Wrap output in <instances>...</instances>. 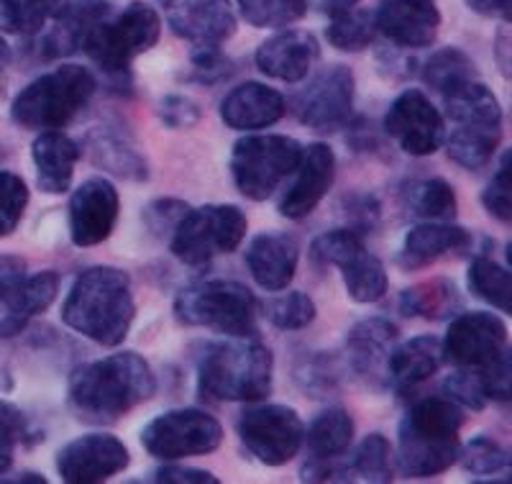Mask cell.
<instances>
[{"label":"cell","instance_id":"1","mask_svg":"<svg viewBox=\"0 0 512 484\" xmlns=\"http://www.w3.org/2000/svg\"><path fill=\"white\" fill-rule=\"evenodd\" d=\"M157 392V377L136 351L103 356L72 372L67 403L82 423H113Z\"/></svg>","mask_w":512,"mask_h":484},{"label":"cell","instance_id":"2","mask_svg":"<svg viewBox=\"0 0 512 484\" xmlns=\"http://www.w3.org/2000/svg\"><path fill=\"white\" fill-rule=\"evenodd\" d=\"M136 318L131 277L116 267H90L75 280L62 305V321L85 339L113 349L126 341Z\"/></svg>","mask_w":512,"mask_h":484},{"label":"cell","instance_id":"3","mask_svg":"<svg viewBox=\"0 0 512 484\" xmlns=\"http://www.w3.org/2000/svg\"><path fill=\"white\" fill-rule=\"evenodd\" d=\"M461 405L448 397H423L397 428V467L405 477L425 479L446 472L459 461Z\"/></svg>","mask_w":512,"mask_h":484},{"label":"cell","instance_id":"4","mask_svg":"<svg viewBox=\"0 0 512 484\" xmlns=\"http://www.w3.org/2000/svg\"><path fill=\"white\" fill-rule=\"evenodd\" d=\"M272 351L251 336L210 346L198 364V392L216 403H259L272 392Z\"/></svg>","mask_w":512,"mask_h":484},{"label":"cell","instance_id":"5","mask_svg":"<svg viewBox=\"0 0 512 484\" xmlns=\"http://www.w3.org/2000/svg\"><path fill=\"white\" fill-rule=\"evenodd\" d=\"M446 116L454 121L448 157L464 170H482L502 141V108L482 80L443 95Z\"/></svg>","mask_w":512,"mask_h":484},{"label":"cell","instance_id":"6","mask_svg":"<svg viewBox=\"0 0 512 484\" xmlns=\"http://www.w3.org/2000/svg\"><path fill=\"white\" fill-rule=\"evenodd\" d=\"M95 75L82 65H62L36 77L11 103V118L21 129H62L95 95Z\"/></svg>","mask_w":512,"mask_h":484},{"label":"cell","instance_id":"7","mask_svg":"<svg viewBox=\"0 0 512 484\" xmlns=\"http://www.w3.org/2000/svg\"><path fill=\"white\" fill-rule=\"evenodd\" d=\"M162 34V21L144 0L128 3L118 16H105L82 39V49L108 75H128V65L149 52Z\"/></svg>","mask_w":512,"mask_h":484},{"label":"cell","instance_id":"8","mask_svg":"<svg viewBox=\"0 0 512 484\" xmlns=\"http://www.w3.org/2000/svg\"><path fill=\"white\" fill-rule=\"evenodd\" d=\"M175 315L185 326L208 328L223 336H251L259 303L241 282H198L177 295Z\"/></svg>","mask_w":512,"mask_h":484},{"label":"cell","instance_id":"9","mask_svg":"<svg viewBox=\"0 0 512 484\" xmlns=\"http://www.w3.org/2000/svg\"><path fill=\"white\" fill-rule=\"evenodd\" d=\"M303 159V144L292 136H244L231 149V175L249 200H267Z\"/></svg>","mask_w":512,"mask_h":484},{"label":"cell","instance_id":"10","mask_svg":"<svg viewBox=\"0 0 512 484\" xmlns=\"http://www.w3.org/2000/svg\"><path fill=\"white\" fill-rule=\"evenodd\" d=\"M246 236V216L236 205L190 208L172 228V254L187 267H205L210 259L231 254Z\"/></svg>","mask_w":512,"mask_h":484},{"label":"cell","instance_id":"11","mask_svg":"<svg viewBox=\"0 0 512 484\" xmlns=\"http://www.w3.org/2000/svg\"><path fill=\"white\" fill-rule=\"evenodd\" d=\"M223 426L216 415L198 408L167 410L141 431V446L159 461H180L187 456H205L221 449Z\"/></svg>","mask_w":512,"mask_h":484},{"label":"cell","instance_id":"12","mask_svg":"<svg viewBox=\"0 0 512 484\" xmlns=\"http://www.w3.org/2000/svg\"><path fill=\"white\" fill-rule=\"evenodd\" d=\"M241 444L267 467H285L305 444V428L297 410L287 405H254L236 423Z\"/></svg>","mask_w":512,"mask_h":484},{"label":"cell","instance_id":"13","mask_svg":"<svg viewBox=\"0 0 512 484\" xmlns=\"http://www.w3.org/2000/svg\"><path fill=\"white\" fill-rule=\"evenodd\" d=\"M297 121L320 134L349 126L354 118V72L349 65H331L295 98Z\"/></svg>","mask_w":512,"mask_h":484},{"label":"cell","instance_id":"14","mask_svg":"<svg viewBox=\"0 0 512 484\" xmlns=\"http://www.w3.org/2000/svg\"><path fill=\"white\" fill-rule=\"evenodd\" d=\"M510 354L507 326L495 313H459L443 339V359L459 369H487Z\"/></svg>","mask_w":512,"mask_h":484},{"label":"cell","instance_id":"15","mask_svg":"<svg viewBox=\"0 0 512 484\" xmlns=\"http://www.w3.org/2000/svg\"><path fill=\"white\" fill-rule=\"evenodd\" d=\"M384 129L410 157H431L446 139V123L433 100L420 90H402L384 116Z\"/></svg>","mask_w":512,"mask_h":484},{"label":"cell","instance_id":"16","mask_svg":"<svg viewBox=\"0 0 512 484\" xmlns=\"http://www.w3.org/2000/svg\"><path fill=\"white\" fill-rule=\"evenodd\" d=\"M128 461L131 456L121 438L111 433H88L59 449L57 472L67 484H98L121 474Z\"/></svg>","mask_w":512,"mask_h":484},{"label":"cell","instance_id":"17","mask_svg":"<svg viewBox=\"0 0 512 484\" xmlns=\"http://www.w3.org/2000/svg\"><path fill=\"white\" fill-rule=\"evenodd\" d=\"M59 275L52 269L36 275L0 277V339H13L26 331L36 315H41L57 300Z\"/></svg>","mask_w":512,"mask_h":484},{"label":"cell","instance_id":"18","mask_svg":"<svg viewBox=\"0 0 512 484\" xmlns=\"http://www.w3.org/2000/svg\"><path fill=\"white\" fill-rule=\"evenodd\" d=\"M121 213V198L113 182L105 177H90L72 193L67 205L70 239L77 246H98L113 234Z\"/></svg>","mask_w":512,"mask_h":484},{"label":"cell","instance_id":"19","mask_svg":"<svg viewBox=\"0 0 512 484\" xmlns=\"http://www.w3.org/2000/svg\"><path fill=\"white\" fill-rule=\"evenodd\" d=\"M169 29L192 47H221L236 34L231 0H159Z\"/></svg>","mask_w":512,"mask_h":484},{"label":"cell","instance_id":"20","mask_svg":"<svg viewBox=\"0 0 512 484\" xmlns=\"http://www.w3.org/2000/svg\"><path fill=\"white\" fill-rule=\"evenodd\" d=\"M377 34L400 49H425L436 41L441 11L436 0H382L374 11Z\"/></svg>","mask_w":512,"mask_h":484},{"label":"cell","instance_id":"21","mask_svg":"<svg viewBox=\"0 0 512 484\" xmlns=\"http://www.w3.org/2000/svg\"><path fill=\"white\" fill-rule=\"evenodd\" d=\"M397 339H400V328L387 318H367L356 323L346 341V359H349L351 372L372 387L390 385L387 367H390Z\"/></svg>","mask_w":512,"mask_h":484},{"label":"cell","instance_id":"22","mask_svg":"<svg viewBox=\"0 0 512 484\" xmlns=\"http://www.w3.org/2000/svg\"><path fill=\"white\" fill-rule=\"evenodd\" d=\"M336 180V154L328 144L315 141L303 149V159L297 164V177L280 200V213L290 221L308 218L318 203L328 195Z\"/></svg>","mask_w":512,"mask_h":484},{"label":"cell","instance_id":"23","mask_svg":"<svg viewBox=\"0 0 512 484\" xmlns=\"http://www.w3.org/2000/svg\"><path fill=\"white\" fill-rule=\"evenodd\" d=\"M318 59V39L303 29H287L274 34L254 54L259 72L282 82H303Z\"/></svg>","mask_w":512,"mask_h":484},{"label":"cell","instance_id":"24","mask_svg":"<svg viewBox=\"0 0 512 484\" xmlns=\"http://www.w3.org/2000/svg\"><path fill=\"white\" fill-rule=\"evenodd\" d=\"M287 111L285 95L264 82L236 85L221 103V118L228 129L259 131L280 121Z\"/></svg>","mask_w":512,"mask_h":484},{"label":"cell","instance_id":"25","mask_svg":"<svg viewBox=\"0 0 512 484\" xmlns=\"http://www.w3.org/2000/svg\"><path fill=\"white\" fill-rule=\"evenodd\" d=\"M297 259H300L297 241L280 231L259 234L246 251V267H249L251 277L256 280V285L269 292L285 290L295 280Z\"/></svg>","mask_w":512,"mask_h":484},{"label":"cell","instance_id":"26","mask_svg":"<svg viewBox=\"0 0 512 484\" xmlns=\"http://www.w3.org/2000/svg\"><path fill=\"white\" fill-rule=\"evenodd\" d=\"M472 246V234L461 226H448V223L431 221V223H418L410 228L402 249L397 254V264L405 272H418V269L431 267L441 257H446L448 251H469Z\"/></svg>","mask_w":512,"mask_h":484},{"label":"cell","instance_id":"27","mask_svg":"<svg viewBox=\"0 0 512 484\" xmlns=\"http://www.w3.org/2000/svg\"><path fill=\"white\" fill-rule=\"evenodd\" d=\"M80 154V144L59 129L44 131V134L36 136L34 146H31V157H34L36 164V187L41 193H67L72 187L75 164Z\"/></svg>","mask_w":512,"mask_h":484},{"label":"cell","instance_id":"28","mask_svg":"<svg viewBox=\"0 0 512 484\" xmlns=\"http://www.w3.org/2000/svg\"><path fill=\"white\" fill-rule=\"evenodd\" d=\"M113 6L108 0H70L64 11L54 18L49 34H44L39 52L44 59L67 57L82 47V39L98 21L111 16Z\"/></svg>","mask_w":512,"mask_h":484},{"label":"cell","instance_id":"29","mask_svg":"<svg viewBox=\"0 0 512 484\" xmlns=\"http://www.w3.org/2000/svg\"><path fill=\"white\" fill-rule=\"evenodd\" d=\"M443 341L436 336H415V339L397 344L390 356L387 377L397 392H408L425 382L441 369Z\"/></svg>","mask_w":512,"mask_h":484},{"label":"cell","instance_id":"30","mask_svg":"<svg viewBox=\"0 0 512 484\" xmlns=\"http://www.w3.org/2000/svg\"><path fill=\"white\" fill-rule=\"evenodd\" d=\"M333 267L341 269L346 292H349V298L354 300V303H377V300H382L384 295H387L390 277H387L382 262L367 249L364 241H359V244L351 246L349 251H344V254L333 262Z\"/></svg>","mask_w":512,"mask_h":484},{"label":"cell","instance_id":"31","mask_svg":"<svg viewBox=\"0 0 512 484\" xmlns=\"http://www.w3.org/2000/svg\"><path fill=\"white\" fill-rule=\"evenodd\" d=\"M461 292L446 277L425 280L420 285L408 287L400 295V310L408 318H425V321H448L461 313Z\"/></svg>","mask_w":512,"mask_h":484},{"label":"cell","instance_id":"32","mask_svg":"<svg viewBox=\"0 0 512 484\" xmlns=\"http://www.w3.org/2000/svg\"><path fill=\"white\" fill-rule=\"evenodd\" d=\"M88 144L90 159L98 164L100 170L113 172L116 177L136 182L149 177V164H146V159L123 136L113 134V131H95V134L88 136Z\"/></svg>","mask_w":512,"mask_h":484},{"label":"cell","instance_id":"33","mask_svg":"<svg viewBox=\"0 0 512 484\" xmlns=\"http://www.w3.org/2000/svg\"><path fill=\"white\" fill-rule=\"evenodd\" d=\"M351 438H354V420L344 408H326L318 413L305 433L310 459L344 456L351 446Z\"/></svg>","mask_w":512,"mask_h":484},{"label":"cell","instance_id":"34","mask_svg":"<svg viewBox=\"0 0 512 484\" xmlns=\"http://www.w3.org/2000/svg\"><path fill=\"white\" fill-rule=\"evenodd\" d=\"M420 77L441 98L448 93H454V90L464 88L466 82L479 80L477 67L469 59V54L456 47H443L438 52H433L431 57L425 59L423 67H420Z\"/></svg>","mask_w":512,"mask_h":484},{"label":"cell","instance_id":"35","mask_svg":"<svg viewBox=\"0 0 512 484\" xmlns=\"http://www.w3.org/2000/svg\"><path fill=\"white\" fill-rule=\"evenodd\" d=\"M70 0H0V31L31 36L44 31Z\"/></svg>","mask_w":512,"mask_h":484},{"label":"cell","instance_id":"36","mask_svg":"<svg viewBox=\"0 0 512 484\" xmlns=\"http://www.w3.org/2000/svg\"><path fill=\"white\" fill-rule=\"evenodd\" d=\"M469 292L497 308L500 313H512V275L510 269L497 264L495 259L477 257L466 275Z\"/></svg>","mask_w":512,"mask_h":484},{"label":"cell","instance_id":"37","mask_svg":"<svg viewBox=\"0 0 512 484\" xmlns=\"http://www.w3.org/2000/svg\"><path fill=\"white\" fill-rule=\"evenodd\" d=\"M410 208L418 218L425 221H454L459 203H456L454 187L448 185L441 177H433V180H423L420 185H415V190L410 193Z\"/></svg>","mask_w":512,"mask_h":484},{"label":"cell","instance_id":"38","mask_svg":"<svg viewBox=\"0 0 512 484\" xmlns=\"http://www.w3.org/2000/svg\"><path fill=\"white\" fill-rule=\"evenodd\" d=\"M246 24L256 29H280L305 16L308 0H236Z\"/></svg>","mask_w":512,"mask_h":484},{"label":"cell","instance_id":"39","mask_svg":"<svg viewBox=\"0 0 512 484\" xmlns=\"http://www.w3.org/2000/svg\"><path fill=\"white\" fill-rule=\"evenodd\" d=\"M351 472L364 482H392L395 477V461H392L390 441L382 433H369L354 451Z\"/></svg>","mask_w":512,"mask_h":484},{"label":"cell","instance_id":"40","mask_svg":"<svg viewBox=\"0 0 512 484\" xmlns=\"http://www.w3.org/2000/svg\"><path fill=\"white\" fill-rule=\"evenodd\" d=\"M374 36H377L374 13L356 11V8L346 16L331 18L326 29V39L341 52H361V49L372 47Z\"/></svg>","mask_w":512,"mask_h":484},{"label":"cell","instance_id":"41","mask_svg":"<svg viewBox=\"0 0 512 484\" xmlns=\"http://www.w3.org/2000/svg\"><path fill=\"white\" fill-rule=\"evenodd\" d=\"M459 461L466 472L487 477V474H500L502 469H510V451L502 449L495 438L474 436L461 446Z\"/></svg>","mask_w":512,"mask_h":484},{"label":"cell","instance_id":"42","mask_svg":"<svg viewBox=\"0 0 512 484\" xmlns=\"http://www.w3.org/2000/svg\"><path fill=\"white\" fill-rule=\"evenodd\" d=\"M267 318L274 328L282 331H300L315 321V303L310 295L295 290L267 305Z\"/></svg>","mask_w":512,"mask_h":484},{"label":"cell","instance_id":"43","mask_svg":"<svg viewBox=\"0 0 512 484\" xmlns=\"http://www.w3.org/2000/svg\"><path fill=\"white\" fill-rule=\"evenodd\" d=\"M29 185L13 172H0V239L18 228L29 205Z\"/></svg>","mask_w":512,"mask_h":484},{"label":"cell","instance_id":"44","mask_svg":"<svg viewBox=\"0 0 512 484\" xmlns=\"http://www.w3.org/2000/svg\"><path fill=\"white\" fill-rule=\"evenodd\" d=\"M482 205L489 216L500 223L512 221V170H510V152L502 154L500 170L495 172V177L489 180V185L484 187L482 193Z\"/></svg>","mask_w":512,"mask_h":484},{"label":"cell","instance_id":"45","mask_svg":"<svg viewBox=\"0 0 512 484\" xmlns=\"http://www.w3.org/2000/svg\"><path fill=\"white\" fill-rule=\"evenodd\" d=\"M29 438V420L16 405L0 400V474L11 469L13 451Z\"/></svg>","mask_w":512,"mask_h":484},{"label":"cell","instance_id":"46","mask_svg":"<svg viewBox=\"0 0 512 484\" xmlns=\"http://www.w3.org/2000/svg\"><path fill=\"white\" fill-rule=\"evenodd\" d=\"M446 390L448 400H454V403L466 405V408L472 410H482L487 405V395H484L482 387V377L472 369H459L456 374H451L443 385Z\"/></svg>","mask_w":512,"mask_h":484},{"label":"cell","instance_id":"47","mask_svg":"<svg viewBox=\"0 0 512 484\" xmlns=\"http://www.w3.org/2000/svg\"><path fill=\"white\" fill-rule=\"evenodd\" d=\"M190 59L192 70H195V80L205 82V85L226 80L233 72V62L221 52V47H195Z\"/></svg>","mask_w":512,"mask_h":484},{"label":"cell","instance_id":"48","mask_svg":"<svg viewBox=\"0 0 512 484\" xmlns=\"http://www.w3.org/2000/svg\"><path fill=\"white\" fill-rule=\"evenodd\" d=\"M200 105L185 95H167L159 103V118L167 129H192L200 121Z\"/></svg>","mask_w":512,"mask_h":484},{"label":"cell","instance_id":"49","mask_svg":"<svg viewBox=\"0 0 512 484\" xmlns=\"http://www.w3.org/2000/svg\"><path fill=\"white\" fill-rule=\"evenodd\" d=\"M300 382L310 392V397H326V392L338 385V374L326 356H315L313 362L300 372Z\"/></svg>","mask_w":512,"mask_h":484},{"label":"cell","instance_id":"50","mask_svg":"<svg viewBox=\"0 0 512 484\" xmlns=\"http://www.w3.org/2000/svg\"><path fill=\"white\" fill-rule=\"evenodd\" d=\"M187 210H190V205H187L185 200L164 198V200H157V203L149 205L144 213V218L152 231L162 234V231H172V228L180 223V218L185 216Z\"/></svg>","mask_w":512,"mask_h":484},{"label":"cell","instance_id":"51","mask_svg":"<svg viewBox=\"0 0 512 484\" xmlns=\"http://www.w3.org/2000/svg\"><path fill=\"white\" fill-rule=\"evenodd\" d=\"M157 484H218V477H213L205 469L190 467H162L154 472Z\"/></svg>","mask_w":512,"mask_h":484},{"label":"cell","instance_id":"52","mask_svg":"<svg viewBox=\"0 0 512 484\" xmlns=\"http://www.w3.org/2000/svg\"><path fill=\"white\" fill-rule=\"evenodd\" d=\"M466 6L472 8L474 13H479V16L497 18V21L510 24L512 0H466Z\"/></svg>","mask_w":512,"mask_h":484},{"label":"cell","instance_id":"53","mask_svg":"<svg viewBox=\"0 0 512 484\" xmlns=\"http://www.w3.org/2000/svg\"><path fill=\"white\" fill-rule=\"evenodd\" d=\"M361 0H323L320 3V13L328 18H338V16H346V13L354 11L359 6Z\"/></svg>","mask_w":512,"mask_h":484},{"label":"cell","instance_id":"54","mask_svg":"<svg viewBox=\"0 0 512 484\" xmlns=\"http://www.w3.org/2000/svg\"><path fill=\"white\" fill-rule=\"evenodd\" d=\"M8 57H11V49H8V41L0 36V67L6 65Z\"/></svg>","mask_w":512,"mask_h":484},{"label":"cell","instance_id":"55","mask_svg":"<svg viewBox=\"0 0 512 484\" xmlns=\"http://www.w3.org/2000/svg\"><path fill=\"white\" fill-rule=\"evenodd\" d=\"M0 100H3V88H0Z\"/></svg>","mask_w":512,"mask_h":484}]
</instances>
